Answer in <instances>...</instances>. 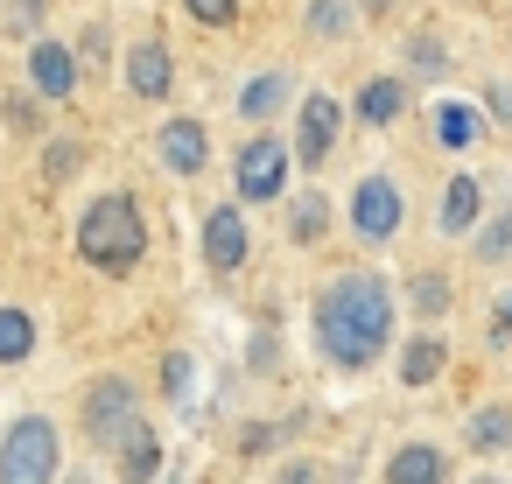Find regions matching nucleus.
Returning a JSON list of instances; mask_svg holds the SVG:
<instances>
[{
    "mask_svg": "<svg viewBox=\"0 0 512 484\" xmlns=\"http://www.w3.org/2000/svg\"><path fill=\"white\" fill-rule=\"evenodd\" d=\"M78 253H85L99 274H134L141 253H148V225H141L134 197H99V204L78 218Z\"/></svg>",
    "mask_w": 512,
    "mask_h": 484,
    "instance_id": "nucleus-2",
    "label": "nucleus"
},
{
    "mask_svg": "<svg viewBox=\"0 0 512 484\" xmlns=\"http://www.w3.org/2000/svg\"><path fill=\"white\" fill-rule=\"evenodd\" d=\"M407 309L442 316V309H449V281H442V274H414V281H407Z\"/></svg>",
    "mask_w": 512,
    "mask_h": 484,
    "instance_id": "nucleus-22",
    "label": "nucleus"
},
{
    "mask_svg": "<svg viewBox=\"0 0 512 484\" xmlns=\"http://www.w3.org/2000/svg\"><path fill=\"white\" fill-rule=\"evenodd\" d=\"M400 211H407V204H400V190H393L386 176H365V183L351 190V225H358L365 239H393V232H400Z\"/></svg>",
    "mask_w": 512,
    "mask_h": 484,
    "instance_id": "nucleus-6",
    "label": "nucleus"
},
{
    "mask_svg": "<svg viewBox=\"0 0 512 484\" xmlns=\"http://www.w3.org/2000/svg\"><path fill=\"white\" fill-rule=\"evenodd\" d=\"M71 484H85V477H71Z\"/></svg>",
    "mask_w": 512,
    "mask_h": 484,
    "instance_id": "nucleus-33",
    "label": "nucleus"
},
{
    "mask_svg": "<svg viewBox=\"0 0 512 484\" xmlns=\"http://www.w3.org/2000/svg\"><path fill=\"white\" fill-rule=\"evenodd\" d=\"M351 29V0H316V8H309V36H344Z\"/></svg>",
    "mask_w": 512,
    "mask_h": 484,
    "instance_id": "nucleus-23",
    "label": "nucleus"
},
{
    "mask_svg": "<svg viewBox=\"0 0 512 484\" xmlns=\"http://www.w3.org/2000/svg\"><path fill=\"white\" fill-rule=\"evenodd\" d=\"M505 442H512V407H477V414H470V449L491 456V449H505Z\"/></svg>",
    "mask_w": 512,
    "mask_h": 484,
    "instance_id": "nucleus-17",
    "label": "nucleus"
},
{
    "mask_svg": "<svg viewBox=\"0 0 512 484\" xmlns=\"http://www.w3.org/2000/svg\"><path fill=\"white\" fill-rule=\"evenodd\" d=\"M435 127H442L435 141H449V148H470V141H484V113H477V106H456V99L435 113Z\"/></svg>",
    "mask_w": 512,
    "mask_h": 484,
    "instance_id": "nucleus-16",
    "label": "nucleus"
},
{
    "mask_svg": "<svg viewBox=\"0 0 512 484\" xmlns=\"http://www.w3.org/2000/svg\"><path fill=\"white\" fill-rule=\"evenodd\" d=\"M78 162H85V148H78V141H50L43 176H50V183H71V176H78Z\"/></svg>",
    "mask_w": 512,
    "mask_h": 484,
    "instance_id": "nucleus-24",
    "label": "nucleus"
},
{
    "mask_svg": "<svg viewBox=\"0 0 512 484\" xmlns=\"http://www.w3.org/2000/svg\"><path fill=\"white\" fill-rule=\"evenodd\" d=\"M29 78H36V92H43V99H71V85H78V57H71L64 43H36Z\"/></svg>",
    "mask_w": 512,
    "mask_h": 484,
    "instance_id": "nucleus-9",
    "label": "nucleus"
},
{
    "mask_svg": "<svg viewBox=\"0 0 512 484\" xmlns=\"http://www.w3.org/2000/svg\"><path fill=\"white\" fill-rule=\"evenodd\" d=\"M281 99H288V78H281V71H267L260 85H246V92H239V113H246V120H267Z\"/></svg>",
    "mask_w": 512,
    "mask_h": 484,
    "instance_id": "nucleus-19",
    "label": "nucleus"
},
{
    "mask_svg": "<svg viewBox=\"0 0 512 484\" xmlns=\"http://www.w3.org/2000/svg\"><path fill=\"white\" fill-rule=\"evenodd\" d=\"M183 8H190V15H197L204 29H225V22L239 15V0H183Z\"/></svg>",
    "mask_w": 512,
    "mask_h": 484,
    "instance_id": "nucleus-26",
    "label": "nucleus"
},
{
    "mask_svg": "<svg viewBox=\"0 0 512 484\" xmlns=\"http://www.w3.org/2000/svg\"><path fill=\"white\" fill-rule=\"evenodd\" d=\"M330 141H337V99H309V106H302V141H295V155L316 169V162L330 155Z\"/></svg>",
    "mask_w": 512,
    "mask_h": 484,
    "instance_id": "nucleus-11",
    "label": "nucleus"
},
{
    "mask_svg": "<svg viewBox=\"0 0 512 484\" xmlns=\"http://www.w3.org/2000/svg\"><path fill=\"white\" fill-rule=\"evenodd\" d=\"M127 85H134V99H169V85H176L169 50L162 43H134L127 50Z\"/></svg>",
    "mask_w": 512,
    "mask_h": 484,
    "instance_id": "nucleus-8",
    "label": "nucleus"
},
{
    "mask_svg": "<svg viewBox=\"0 0 512 484\" xmlns=\"http://www.w3.org/2000/svg\"><path fill=\"white\" fill-rule=\"evenodd\" d=\"M323 225H330V204H323V197L309 190V197L295 204V218H288V232H295V246H316V239H323Z\"/></svg>",
    "mask_w": 512,
    "mask_h": 484,
    "instance_id": "nucleus-21",
    "label": "nucleus"
},
{
    "mask_svg": "<svg viewBox=\"0 0 512 484\" xmlns=\"http://www.w3.org/2000/svg\"><path fill=\"white\" fill-rule=\"evenodd\" d=\"M113 449H120L127 484H148V477H155V463H162V449H155V435H148V421H141V414L120 428V442H113Z\"/></svg>",
    "mask_w": 512,
    "mask_h": 484,
    "instance_id": "nucleus-12",
    "label": "nucleus"
},
{
    "mask_svg": "<svg viewBox=\"0 0 512 484\" xmlns=\"http://www.w3.org/2000/svg\"><path fill=\"white\" fill-rule=\"evenodd\" d=\"M491 344L512 351V295H498V309H491Z\"/></svg>",
    "mask_w": 512,
    "mask_h": 484,
    "instance_id": "nucleus-27",
    "label": "nucleus"
},
{
    "mask_svg": "<svg viewBox=\"0 0 512 484\" xmlns=\"http://www.w3.org/2000/svg\"><path fill=\"white\" fill-rule=\"evenodd\" d=\"M400 106H407V78H379V85H365V99H358V113H365L372 127L400 120Z\"/></svg>",
    "mask_w": 512,
    "mask_h": 484,
    "instance_id": "nucleus-15",
    "label": "nucleus"
},
{
    "mask_svg": "<svg viewBox=\"0 0 512 484\" xmlns=\"http://www.w3.org/2000/svg\"><path fill=\"white\" fill-rule=\"evenodd\" d=\"M505 253H512V204H505V211L484 225V239H477V260H505Z\"/></svg>",
    "mask_w": 512,
    "mask_h": 484,
    "instance_id": "nucleus-25",
    "label": "nucleus"
},
{
    "mask_svg": "<svg viewBox=\"0 0 512 484\" xmlns=\"http://www.w3.org/2000/svg\"><path fill=\"white\" fill-rule=\"evenodd\" d=\"M50 477H57V428L22 414L0 435V484H50Z\"/></svg>",
    "mask_w": 512,
    "mask_h": 484,
    "instance_id": "nucleus-3",
    "label": "nucleus"
},
{
    "mask_svg": "<svg viewBox=\"0 0 512 484\" xmlns=\"http://www.w3.org/2000/svg\"><path fill=\"white\" fill-rule=\"evenodd\" d=\"M470 484H498V477H470Z\"/></svg>",
    "mask_w": 512,
    "mask_h": 484,
    "instance_id": "nucleus-32",
    "label": "nucleus"
},
{
    "mask_svg": "<svg viewBox=\"0 0 512 484\" xmlns=\"http://www.w3.org/2000/svg\"><path fill=\"white\" fill-rule=\"evenodd\" d=\"M442 358H449V351H442L435 337H421V344H407V358H400V379H407V386H428V379L442 372Z\"/></svg>",
    "mask_w": 512,
    "mask_h": 484,
    "instance_id": "nucleus-20",
    "label": "nucleus"
},
{
    "mask_svg": "<svg viewBox=\"0 0 512 484\" xmlns=\"http://www.w3.org/2000/svg\"><path fill=\"white\" fill-rule=\"evenodd\" d=\"M407 57H414L421 71H442V43H435V36H414V43H407Z\"/></svg>",
    "mask_w": 512,
    "mask_h": 484,
    "instance_id": "nucleus-28",
    "label": "nucleus"
},
{
    "mask_svg": "<svg viewBox=\"0 0 512 484\" xmlns=\"http://www.w3.org/2000/svg\"><path fill=\"white\" fill-rule=\"evenodd\" d=\"M281 484H316V463H288V470H281Z\"/></svg>",
    "mask_w": 512,
    "mask_h": 484,
    "instance_id": "nucleus-31",
    "label": "nucleus"
},
{
    "mask_svg": "<svg viewBox=\"0 0 512 484\" xmlns=\"http://www.w3.org/2000/svg\"><path fill=\"white\" fill-rule=\"evenodd\" d=\"M246 246H253V232H246V218L232 204L204 218V260H211V274H239L246 267Z\"/></svg>",
    "mask_w": 512,
    "mask_h": 484,
    "instance_id": "nucleus-7",
    "label": "nucleus"
},
{
    "mask_svg": "<svg viewBox=\"0 0 512 484\" xmlns=\"http://www.w3.org/2000/svg\"><path fill=\"white\" fill-rule=\"evenodd\" d=\"M134 421V386L120 372H106L92 393H85V435L92 442H120V428Z\"/></svg>",
    "mask_w": 512,
    "mask_h": 484,
    "instance_id": "nucleus-5",
    "label": "nucleus"
},
{
    "mask_svg": "<svg viewBox=\"0 0 512 484\" xmlns=\"http://www.w3.org/2000/svg\"><path fill=\"white\" fill-rule=\"evenodd\" d=\"M477 204H484V183L456 176L449 197H442V232H470V225H477Z\"/></svg>",
    "mask_w": 512,
    "mask_h": 484,
    "instance_id": "nucleus-14",
    "label": "nucleus"
},
{
    "mask_svg": "<svg viewBox=\"0 0 512 484\" xmlns=\"http://www.w3.org/2000/svg\"><path fill=\"white\" fill-rule=\"evenodd\" d=\"M232 183H239V197H253V204L281 197V183H288V141L253 134V141L239 148V162H232Z\"/></svg>",
    "mask_w": 512,
    "mask_h": 484,
    "instance_id": "nucleus-4",
    "label": "nucleus"
},
{
    "mask_svg": "<svg viewBox=\"0 0 512 484\" xmlns=\"http://www.w3.org/2000/svg\"><path fill=\"white\" fill-rule=\"evenodd\" d=\"M36 351V323L22 309H0V365H22Z\"/></svg>",
    "mask_w": 512,
    "mask_h": 484,
    "instance_id": "nucleus-18",
    "label": "nucleus"
},
{
    "mask_svg": "<svg viewBox=\"0 0 512 484\" xmlns=\"http://www.w3.org/2000/svg\"><path fill=\"white\" fill-rule=\"evenodd\" d=\"M393 330V295L372 274H337L316 302V344L330 365H372Z\"/></svg>",
    "mask_w": 512,
    "mask_h": 484,
    "instance_id": "nucleus-1",
    "label": "nucleus"
},
{
    "mask_svg": "<svg viewBox=\"0 0 512 484\" xmlns=\"http://www.w3.org/2000/svg\"><path fill=\"white\" fill-rule=\"evenodd\" d=\"M36 120H43V106H36V99H8V127L36 134Z\"/></svg>",
    "mask_w": 512,
    "mask_h": 484,
    "instance_id": "nucleus-29",
    "label": "nucleus"
},
{
    "mask_svg": "<svg viewBox=\"0 0 512 484\" xmlns=\"http://www.w3.org/2000/svg\"><path fill=\"white\" fill-rule=\"evenodd\" d=\"M442 449H428V442H407V449H393V484H442Z\"/></svg>",
    "mask_w": 512,
    "mask_h": 484,
    "instance_id": "nucleus-13",
    "label": "nucleus"
},
{
    "mask_svg": "<svg viewBox=\"0 0 512 484\" xmlns=\"http://www.w3.org/2000/svg\"><path fill=\"white\" fill-rule=\"evenodd\" d=\"M43 8H50V0H15V29H36V22H43Z\"/></svg>",
    "mask_w": 512,
    "mask_h": 484,
    "instance_id": "nucleus-30",
    "label": "nucleus"
},
{
    "mask_svg": "<svg viewBox=\"0 0 512 484\" xmlns=\"http://www.w3.org/2000/svg\"><path fill=\"white\" fill-rule=\"evenodd\" d=\"M162 162H169V169H183V176H197V169L211 162L204 127H197V120H169V127H162Z\"/></svg>",
    "mask_w": 512,
    "mask_h": 484,
    "instance_id": "nucleus-10",
    "label": "nucleus"
}]
</instances>
